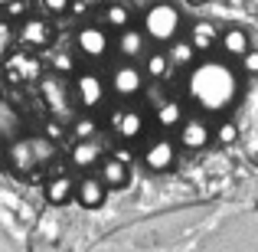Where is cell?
Wrapping results in <instances>:
<instances>
[{
	"instance_id": "cell-1",
	"label": "cell",
	"mask_w": 258,
	"mask_h": 252,
	"mask_svg": "<svg viewBox=\"0 0 258 252\" xmlns=\"http://www.w3.org/2000/svg\"><path fill=\"white\" fill-rule=\"evenodd\" d=\"M242 88H245L242 69L232 66V59H226V56L196 59L186 69V79H183L186 102L203 118H226L242 102Z\"/></svg>"
},
{
	"instance_id": "cell-2",
	"label": "cell",
	"mask_w": 258,
	"mask_h": 252,
	"mask_svg": "<svg viewBox=\"0 0 258 252\" xmlns=\"http://www.w3.org/2000/svg\"><path fill=\"white\" fill-rule=\"evenodd\" d=\"M52 158H56V141L46 134H20L17 141L7 144V167L17 177L39 174Z\"/></svg>"
},
{
	"instance_id": "cell-3",
	"label": "cell",
	"mask_w": 258,
	"mask_h": 252,
	"mask_svg": "<svg viewBox=\"0 0 258 252\" xmlns=\"http://www.w3.org/2000/svg\"><path fill=\"white\" fill-rule=\"evenodd\" d=\"M141 30H144V36L151 39V43L157 46H167L173 43V39H180L183 33V10L170 0H157V4H151L144 13H141Z\"/></svg>"
},
{
	"instance_id": "cell-4",
	"label": "cell",
	"mask_w": 258,
	"mask_h": 252,
	"mask_svg": "<svg viewBox=\"0 0 258 252\" xmlns=\"http://www.w3.org/2000/svg\"><path fill=\"white\" fill-rule=\"evenodd\" d=\"M36 85H39V98H43L46 112L56 121H62V125H72V118H76V95H72L69 76L46 69Z\"/></svg>"
},
{
	"instance_id": "cell-5",
	"label": "cell",
	"mask_w": 258,
	"mask_h": 252,
	"mask_svg": "<svg viewBox=\"0 0 258 252\" xmlns=\"http://www.w3.org/2000/svg\"><path fill=\"white\" fill-rule=\"evenodd\" d=\"M72 95H76V105L82 112H95L108 98V82L95 69H79L72 76Z\"/></svg>"
},
{
	"instance_id": "cell-6",
	"label": "cell",
	"mask_w": 258,
	"mask_h": 252,
	"mask_svg": "<svg viewBox=\"0 0 258 252\" xmlns=\"http://www.w3.org/2000/svg\"><path fill=\"white\" fill-rule=\"evenodd\" d=\"M144 85H147V76L141 69V63H124V59L111 69V79H108V92L121 102H134L144 92Z\"/></svg>"
},
{
	"instance_id": "cell-7",
	"label": "cell",
	"mask_w": 258,
	"mask_h": 252,
	"mask_svg": "<svg viewBox=\"0 0 258 252\" xmlns=\"http://www.w3.org/2000/svg\"><path fill=\"white\" fill-rule=\"evenodd\" d=\"M43 72H46V66H43V59L36 56V49H13L10 56L4 59V76L10 79L13 85L39 82Z\"/></svg>"
},
{
	"instance_id": "cell-8",
	"label": "cell",
	"mask_w": 258,
	"mask_h": 252,
	"mask_svg": "<svg viewBox=\"0 0 258 252\" xmlns=\"http://www.w3.org/2000/svg\"><path fill=\"white\" fill-rule=\"evenodd\" d=\"M76 49H79V56H85V59H105L108 53L114 49V39H111V33L105 30L101 23H82L76 30Z\"/></svg>"
},
{
	"instance_id": "cell-9",
	"label": "cell",
	"mask_w": 258,
	"mask_h": 252,
	"mask_svg": "<svg viewBox=\"0 0 258 252\" xmlns=\"http://www.w3.org/2000/svg\"><path fill=\"white\" fill-rule=\"evenodd\" d=\"M108 128H111L114 138H121V141H138L141 134H144L147 121H144V112H141V108L121 102V105L108 115Z\"/></svg>"
},
{
	"instance_id": "cell-10",
	"label": "cell",
	"mask_w": 258,
	"mask_h": 252,
	"mask_svg": "<svg viewBox=\"0 0 258 252\" xmlns=\"http://www.w3.org/2000/svg\"><path fill=\"white\" fill-rule=\"evenodd\" d=\"M141 164H144L151 174H167L176 164V141L160 134V138H151L141 151Z\"/></svg>"
},
{
	"instance_id": "cell-11",
	"label": "cell",
	"mask_w": 258,
	"mask_h": 252,
	"mask_svg": "<svg viewBox=\"0 0 258 252\" xmlns=\"http://www.w3.org/2000/svg\"><path fill=\"white\" fill-rule=\"evenodd\" d=\"M176 144L186 147V151H203V147L213 144V125H209L203 115H186L183 125L176 128Z\"/></svg>"
},
{
	"instance_id": "cell-12",
	"label": "cell",
	"mask_w": 258,
	"mask_h": 252,
	"mask_svg": "<svg viewBox=\"0 0 258 252\" xmlns=\"http://www.w3.org/2000/svg\"><path fill=\"white\" fill-rule=\"evenodd\" d=\"M114 49L124 63H144V56L151 53V39L144 36L141 26H127V30H118V39H114Z\"/></svg>"
},
{
	"instance_id": "cell-13",
	"label": "cell",
	"mask_w": 258,
	"mask_h": 252,
	"mask_svg": "<svg viewBox=\"0 0 258 252\" xmlns=\"http://www.w3.org/2000/svg\"><path fill=\"white\" fill-rule=\"evenodd\" d=\"M52 23L46 17H30L26 13L23 20H20V33H17V39L23 43V49H46V46L52 43Z\"/></svg>"
},
{
	"instance_id": "cell-14",
	"label": "cell",
	"mask_w": 258,
	"mask_h": 252,
	"mask_svg": "<svg viewBox=\"0 0 258 252\" xmlns=\"http://www.w3.org/2000/svg\"><path fill=\"white\" fill-rule=\"evenodd\" d=\"M219 33L222 30L213 23V20H196V23L189 26L186 39L196 49V56H213V49H219Z\"/></svg>"
},
{
	"instance_id": "cell-15",
	"label": "cell",
	"mask_w": 258,
	"mask_h": 252,
	"mask_svg": "<svg viewBox=\"0 0 258 252\" xmlns=\"http://www.w3.org/2000/svg\"><path fill=\"white\" fill-rule=\"evenodd\" d=\"M108 200V187L98 180V174H88L82 180H76V203L82 210H98Z\"/></svg>"
},
{
	"instance_id": "cell-16",
	"label": "cell",
	"mask_w": 258,
	"mask_h": 252,
	"mask_svg": "<svg viewBox=\"0 0 258 252\" xmlns=\"http://www.w3.org/2000/svg\"><path fill=\"white\" fill-rule=\"evenodd\" d=\"M219 49L226 59H242L248 49H252V36H248L245 26H226L219 33Z\"/></svg>"
},
{
	"instance_id": "cell-17",
	"label": "cell",
	"mask_w": 258,
	"mask_h": 252,
	"mask_svg": "<svg viewBox=\"0 0 258 252\" xmlns=\"http://www.w3.org/2000/svg\"><path fill=\"white\" fill-rule=\"evenodd\" d=\"M20 134H23V112H20L13 102L0 98V147L17 141Z\"/></svg>"
},
{
	"instance_id": "cell-18",
	"label": "cell",
	"mask_w": 258,
	"mask_h": 252,
	"mask_svg": "<svg viewBox=\"0 0 258 252\" xmlns=\"http://www.w3.org/2000/svg\"><path fill=\"white\" fill-rule=\"evenodd\" d=\"M98 180L105 183L108 190H124L127 183H131V164H124V161H118V158L98 161Z\"/></svg>"
},
{
	"instance_id": "cell-19",
	"label": "cell",
	"mask_w": 258,
	"mask_h": 252,
	"mask_svg": "<svg viewBox=\"0 0 258 252\" xmlns=\"http://www.w3.org/2000/svg\"><path fill=\"white\" fill-rule=\"evenodd\" d=\"M43 196L49 207H66V203L76 200V180L69 174H52L43 187Z\"/></svg>"
},
{
	"instance_id": "cell-20",
	"label": "cell",
	"mask_w": 258,
	"mask_h": 252,
	"mask_svg": "<svg viewBox=\"0 0 258 252\" xmlns=\"http://www.w3.org/2000/svg\"><path fill=\"white\" fill-rule=\"evenodd\" d=\"M69 161H72V167H79V170H92V167H98V161H101V144H98V138L72 141Z\"/></svg>"
},
{
	"instance_id": "cell-21",
	"label": "cell",
	"mask_w": 258,
	"mask_h": 252,
	"mask_svg": "<svg viewBox=\"0 0 258 252\" xmlns=\"http://www.w3.org/2000/svg\"><path fill=\"white\" fill-rule=\"evenodd\" d=\"M183 118H186V112H183V105L176 98H167L157 105V112H154V121H157L160 131H176V128L183 125Z\"/></svg>"
},
{
	"instance_id": "cell-22",
	"label": "cell",
	"mask_w": 258,
	"mask_h": 252,
	"mask_svg": "<svg viewBox=\"0 0 258 252\" xmlns=\"http://www.w3.org/2000/svg\"><path fill=\"white\" fill-rule=\"evenodd\" d=\"M164 53H167L170 69H180V72H186L189 66L196 63V49L189 46V39H173V43L164 46Z\"/></svg>"
},
{
	"instance_id": "cell-23",
	"label": "cell",
	"mask_w": 258,
	"mask_h": 252,
	"mask_svg": "<svg viewBox=\"0 0 258 252\" xmlns=\"http://www.w3.org/2000/svg\"><path fill=\"white\" fill-rule=\"evenodd\" d=\"M141 69H144V76L151 79V82H164L167 76H170V63H167V53L164 49H151L144 56V63H141Z\"/></svg>"
},
{
	"instance_id": "cell-24",
	"label": "cell",
	"mask_w": 258,
	"mask_h": 252,
	"mask_svg": "<svg viewBox=\"0 0 258 252\" xmlns=\"http://www.w3.org/2000/svg\"><path fill=\"white\" fill-rule=\"evenodd\" d=\"M101 26L105 30H127L131 26V10H127L124 4H105V10H101Z\"/></svg>"
},
{
	"instance_id": "cell-25",
	"label": "cell",
	"mask_w": 258,
	"mask_h": 252,
	"mask_svg": "<svg viewBox=\"0 0 258 252\" xmlns=\"http://www.w3.org/2000/svg\"><path fill=\"white\" fill-rule=\"evenodd\" d=\"M239 134H242V131H239V121H232V118L226 115V118H222L219 125L213 128V144H216V147H232L235 141H239Z\"/></svg>"
},
{
	"instance_id": "cell-26",
	"label": "cell",
	"mask_w": 258,
	"mask_h": 252,
	"mask_svg": "<svg viewBox=\"0 0 258 252\" xmlns=\"http://www.w3.org/2000/svg\"><path fill=\"white\" fill-rule=\"evenodd\" d=\"M72 138H76V141H82V138H98V121L92 118V112L72 118Z\"/></svg>"
},
{
	"instance_id": "cell-27",
	"label": "cell",
	"mask_w": 258,
	"mask_h": 252,
	"mask_svg": "<svg viewBox=\"0 0 258 252\" xmlns=\"http://www.w3.org/2000/svg\"><path fill=\"white\" fill-rule=\"evenodd\" d=\"M239 69H242V76H258V49L255 46L239 59Z\"/></svg>"
},
{
	"instance_id": "cell-28",
	"label": "cell",
	"mask_w": 258,
	"mask_h": 252,
	"mask_svg": "<svg viewBox=\"0 0 258 252\" xmlns=\"http://www.w3.org/2000/svg\"><path fill=\"white\" fill-rule=\"evenodd\" d=\"M72 7V0H43V10L49 13V17H66Z\"/></svg>"
},
{
	"instance_id": "cell-29",
	"label": "cell",
	"mask_w": 258,
	"mask_h": 252,
	"mask_svg": "<svg viewBox=\"0 0 258 252\" xmlns=\"http://www.w3.org/2000/svg\"><path fill=\"white\" fill-rule=\"evenodd\" d=\"M0 10L7 13V20H20V17H26V0H10V4L0 7Z\"/></svg>"
},
{
	"instance_id": "cell-30",
	"label": "cell",
	"mask_w": 258,
	"mask_h": 252,
	"mask_svg": "<svg viewBox=\"0 0 258 252\" xmlns=\"http://www.w3.org/2000/svg\"><path fill=\"white\" fill-rule=\"evenodd\" d=\"M10 39H13V26H10V20H0V53H7Z\"/></svg>"
},
{
	"instance_id": "cell-31",
	"label": "cell",
	"mask_w": 258,
	"mask_h": 252,
	"mask_svg": "<svg viewBox=\"0 0 258 252\" xmlns=\"http://www.w3.org/2000/svg\"><path fill=\"white\" fill-rule=\"evenodd\" d=\"M183 4H186V7H206L209 0H183Z\"/></svg>"
},
{
	"instance_id": "cell-32",
	"label": "cell",
	"mask_w": 258,
	"mask_h": 252,
	"mask_svg": "<svg viewBox=\"0 0 258 252\" xmlns=\"http://www.w3.org/2000/svg\"><path fill=\"white\" fill-rule=\"evenodd\" d=\"M7 4H10V0H0V7H7Z\"/></svg>"
}]
</instances>
